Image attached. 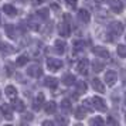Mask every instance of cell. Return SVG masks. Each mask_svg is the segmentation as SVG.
<instances>
[{
    "mask_svg": "<svg viewBox=\"0 0 126 126\" xmlns=\"http://www.w3.org/2000/svg\"><path fill=\"white\" fill-rule=\"evenodd\" d=\"M44 125H52V122H50V120H46V122H44Z\"/></svg>",
    "mask_w": 126,
    "mask_h": 126,
    "instance_id": "obj_35",
    "label": "cell"
},
{
    "mask_svg": "<svg viewBox=\"0 0 126 126\" xmlns=\"http://www.w3.org/2000/svg\"><path fill=\"white\" fill-rule=\"evenodd\" d=\"M61 67H63L61 60H58V58H48L47 60V68L50 71H58Z\"/></svg>",
    "mask_w": 126,
    "mask_h": 126,
    "instance_id": "obj_3",
    "label": "cell"
},
{
    "mask_svg": "<svg viewBox=\"0 0 126 126\" xmlns=\"http://www.w3.org/2000/svg\"><path fill=\"white\" fill-rule=\"evenodd\" d=\"M74 46H75V51H82L85 48V43L84 41H75Z\"/></svg>",
    "mask_w": 126,
    "mask_h": 126,
    "instance_id": "obj_30",
    "label": "cell"
},
{
    "mask_svg": "<svg viewBox=\"0 0 126 126\" xmlns=\"http://www.w3.org/2000/svg\"><path fill=\"white\" fill-rule=\"evenodd\" d=\"M109 6L115 13H120L123 10V4H122L120 0H109Z\"/></svg>",
    "mask_w": 126,
    "mask_h": 126,
    "instance_id": "obj_9",
    "label": "cell"
},
{
    "mask_svg": "<svg viewBox=\"0 0 126 126\" xmlns=\"http://www.w3.org/2000/svg\"><path fill=\"white\" fill-rule=\"evenodd\" d=\"M46 112L47 113H50V115H52V113H55V110H57V103L55 102H52V101H50V102H47L46 103Z\"/></svg>",
    "mask_w": 126,
    "mask_h": 126,
    "instance_id": "obj_18",
    "label": "cell"
},
{
    "mask_svg": "<svg viewBox=\"0 0 126 126\" xmlns=\"http://www.w3.org/2000/svg\"><path fill=\"white\" fill-rule=\"evenodd\" d=\"M78 18H79L84 24L89 23V20H91V13L88 12V10H85V9H81L79 12H78Z\"/></svg>",
    "mask_w": 126,
    "mask_h": 126,
    "instance_id": "obj_8",
    "label": "cell"
},
{
    "mask_svg": "<svg viewBox=\"0 0 126 126\" xmlns=\"http://www.w3.org/2000/svg\"><path fill=\"white\" fill-rule=\"evenodd\" d=\"M63 82L65 85H72V84H75V77L72 74H65L63 77Z\"/></svg>",
    "mask_w": 126,
    "mask_h": 126,
    "instance_id": "obj_20",
    "label": "cell"
},
{
    "mask_svg": "<svg viewBox=\"0 0 126 126\" xmlns=\"http://www.w3.org/2000/svg\"><path fill=\"white\" fill-rule=\"evenodd\" d=\"M77 69H78V72L82 75H86L88 74V69H89V61L86 60V58H82L78 65H77Z\"/></svg>",
    "mask_w": 126,
    "mask_h": 126,
    "instance_id": "obj_6",
    "label": "cell"
},
{
    "mask_svg": "<svg viewBox=\"0 0 126 126\" xmlns=\"http://www.w3.org/2000/svg\"><path fill=\"white\" fill-rule=\"evenodd\" d=\"M44 85L47 86V88H57L58 85V81L57 78H54V77H46V79H44Z\"/></svg>",
    "mask_w": 126,
    "mask_h": 126,
    "instance_id": "obj_13",
    "label": "cell"
},
{
    "mask_svg": "<svg viewBox=\"0 0 126 126\" xmlns=\"http://www.w3.org/2000/svg\"><path fill=\"white\" fill-rule=\"evenodd\" d=\"M27 23H29V27H30V29H34V30H38V29H40V24H38V21H35L33 16L29 18V21H27Z\"/></svg>",
    "mask_w": 126,
    "mask_h": 126,
    "instance_id": "obj_27",
    "label": "cell"
},
{
    "mask_svg": "<svg viewBox=\"0 0 126 126\" xmlns=\"http://www.w3.org/2000/svg\"><path fill=\"white\" fill-rule=\"evenodd\" d=\"M103 79H105V82H106L108 86H112V85H115V82L118 81V74L115 72L113 69H109V71H106Z\"/></svg>",
    "mask_w": 126,
    "mask_h": 126,
    "instance_id": "obj_4",
    "label": "cell"
},
{
    "mask_svg": "<svg viewBox=\"0 0 126 126\" xmlns=\"http://www.w3.org/2000/svg\"><path fill=\"white\" fill-rule=\"evenodd\" d=\"M43 1H44V0H33L31 3H33V4H40V3H43Z\"/></svg>",
    "mask_w": 126,
    "mask_h": 126,
    "instance_id": "obj_34",
    "label": "cell"
},
{
    "mask_svg": "<svg viewBox=\"0 0 126 126\" xmlns=\"http://www.w3.org/2000/svg\"><path fill=\"white\" fill-rule=\"evenodd\" d=\"M6 95H7L9 98H13V99H14V98L17 96V89H16L14 86L9 85V86L6 88Z\"/></svg>",
    "mask_w": 126,
    "mask_h": 126,
    "instance_id": "obj_21",
    "label": "cell"
},
{
    "mask_svg": "<svg viewBox=\"0 0 126 126\" xmlns=\"http://www.w3.org/2000/svg\"><path fill=\"white\" fill-rule=\"evenodd\" d=\"M86 91V84L84 81H79V82H77V92L78 94H84Z\"/></svg>",
    "mask_w": 126,
    "mask_h": 126,
    "instance_id": "obj_28",
    "label": "cell"
},
{
    "mask_svg": "<svg viewBox=\"0 0 126 126\" xmlns=\"http://www.w3.org/2000/svg\"><path fill=\"white\" fill-rule=\"evenodd\" d=\"M92 68H94V71H95V72H101V71L103 69V64L101 63V61L95 60V61L92 63Z\"/></svg>",
    "mask_w": 126,
    "mask_h": 126,
    "instance_id": "obj_26",
    "label": "cell"
},
{
    "mask_svg": "<svg viewBox=\"0 0 126 126\" xmlns=\"http://www.w3.org/2000/svg\"><path fill=\"white\" fill-rule=\"evenodd\" d=\"M12 106L16 109L17 112H23L24 108H26V106H24V102L23 101H20V99H14V101L12 102Z\"/></svg>",
    "mask_w": 126,
    "mask_h": 126,
    "instance_id": "obj_19",
    "label": "cell"
},
{
    "mask_svg": "<svg viewBox=\"0 0 126 126\" xmlns=\"http://www.w3.org/2000/svg\"><path fill=\"white\" fill-rule=\"evenodd\" d=\"M85 113H86V109L84 106H81V108H78L75 110V118L77 119H84L85 118Z\"/></svg>",
    "mask_w": 126,
    "mask_h": 126,
    "instance_id": "obj_24",
    "label": "cell"
},
{
    "mask_svg": "<svg viewBox=\"0 0 126 126\" xmlns=\"http://www.w3.org/2000/svg\"><path fill=\"white\" fill-rule=\"evenodd\" d=\"M89 123L91 125H103V119L102 118H92L89 120Z\"/></svg>",
    "mask_w": 126,
    "mask_h": 126,
    "instance_id": "obj_31",
    "label": "cell"
},
{
    "mask_svg": "<svg viewBox=\"0 0 126 126\" xmlns=\"http://www.w3.org/2000/svg\"><path fill=\"white\" fill-rule=\"evenodd\" d=\"M91 103H92V108L99 110V112H105L106 110V102L103 101L102 98L99 96H94L91 99Z\"/></svg>",
    "mask_w": 126,
    "mask_h": 126,
    "instance_id": "obj_1",
    "label": "cell"
},
{
    "mask_svg": "<svg viewBox=\"0 0 126 126\" xmlns=\"http://www.w3.org/2000/svg\"><path fill=\"white\" fill-rule=\"evenodd\" d=\"M0 110L3 112L4 115V118L6 119H12L13 115H12V105H9V103H3L1 106H0Z\"/></svg>",
    "mask_w": 126,
    "mask_h": 126,
    "instance_id": "obj_10",
    "label": "cell"
},
{
    "mask_svg": "<svg viewBox=\"0 0 126 126\" xmlns=\"http://www.w3.org/2000/svg\"><path fill=\"white\" fill-rule=\"evenodd\" d=\"M26 64H27V57H26V55H21V57L17 58V65H18V67L26 65Z\"/></svg>",
    "mask_w": 126,
    "mask_h": 126,
    "instance_id": "obj_32",
    "label": "cell"
},
{
    "mask_svg": "<svg viewBox=\"0 0 126 126\" xmlns=\"http://www.w3.org/2000/svg\"><path fill=\"white\" fill-rule=\"evenodd\" d=\"M43 105H44V95H43V94H38L37 98L34 99L33 108H34V110H40V109L43 108Z\"/></svg>",
    "mask_w": 126,
    "mask_h": 126,
    "instance_id": "obj_11",
    "label": "cell"
},
{
    "mask_svg": "<svg viewBox=\"0 0 126 126\" xmlns=\"http://www.w3.org/2000/svg\"><path fill=\"white\" fill-rule=\"evenodd\" d=\"M125 119H126V113H125Z\"/></svg>",
    "mask_w": 126,
    "mask_h": 126,
    "instance_id": "obj_37",
    "label": "cell"
},
{
    "mask_svg": "<svg viewBox=\"0 0 126 126\" xmlns=\"http://www.w3.org/2000/svg\"><path fill=\"white\" fill-rule=\"evenodd\" d=\"M109 33L115 37H119L122 33H123V24L119 23V21H113V23L109 24Z\"/></svg>",
    "mask_w": 126,
    "mask_h": 126,
    "instance_id": "obj_2",
    "label": "cell"
},
{
    "mask_svg": "<svg viewBox=\"0 0 126 126\" xmlns=\"http://www.w3.org/2000/svg\"><path fill=\"white\" fill-rule=\"evenodd\" d=\"M3 12L6 13L7 16H16V14H17L16 7L12 6V4H4V6H3Z\"/></svg>",
    "mask_w": 126,
    "mask_h": 126,
    "instance_id": "obj_17",
    "label": "cell"
},
{
    "mask_svg": "<svg viewBox=\"0 0 126 126\" xmlns=\"http://www.w3.org/2000/svg\"><path fill=\"white\" fill-rule=\"evenodd\" d=\"M6 33H7V35H9L10 38H16V29H14V26L7 24L6 26Z\"/></svg>",
    "mask_w": 126,
    "mask_h": 126,
    "instance_id": "obj_23",
    "label": "cell"
},
{
    "mask_svg": "<svg viewBox=\"0 0 126 126\" xmlns=\"http://www.w3.org/2000/svg\"><path fill=\"white\" fill-rule=\"evenodd\" d=\"M48 9H41V10H38V13H37V17L43 18V20H46L47 17H48Z\"/></svg>",
    "mask_w": 126,
    "mask_h": 126,
    "instance_id": "obj_29",
    "label": "cell"
},
{
    "mask_svg": "<svg viewBox=\"0 0 126 126\" xmlns=\"http://www.w3.org/2000/svg\"><path fill=\"white\" fill-rule=\"evenodd\" d=\"M61 110L65 112V113L71 110V102H69L68 99H64L63 102H61Z\"/></svg>",
    "mask_w": 126,
    "mask_h": 126,
    "instance_id": "obj_25",
    "label": "cell"
},
{
    "mask_svg": "<svg viewBox=\"0 0 126 126\" xmlns=\"http://www.w3.org/2000/svg\"><path fill=\"white\" fill-rule=\"evenodd\" d=\"M94 54L99 58H109V51L105 47H94Z\"/></svg>",
    "mask_w": 126,
    "mask_h": 126,
    "instance_id": "obj_7",
    "label": "cell"
},
{
    "mask_svg": "<svg viewBox=\"0 0 126 126\" xmlns=\"http://www.w3.org/2000/svg\"><path fill=\"white\" fill-rule=\"evenodd\" d=\"M92 88H94L96 92H103L105 91V86H103L102 81L98 79V78H94V79H92Z\"/></svg>",
    "mask_w": 126,
    "mask_h": 126,
    "instance_id": "obj_14",
    "label": "cell"
},
{
    "mask_svg": "<svg viewBox=\"0 0 126 126\" xmlns=\"http://www.w3.org/2000/svg\"><path fill=\"white\" fill-rule=\"evenodd\" d=\"M95 1H98V3H103L105 0H95Z\"/></svg>",
    "mask_w": 126,
    "mask_h": 126,
    "instance_id": "obj_36",
    "label": "cell"
},
{
    "mask_svg": "<svg viewBox=\"0 0 126 126\" xmlns=\"http://www.w3.org/2000/svg\"><path fill=\"white\" fill-rule=\"evenodd\" d=\"M116 52L120 58H126V46L125 44H119L116 47Z\"/></svg>",
    "mask_w": 126,
    "mask_h": 126,
    "instance_id": "obj_22",
    "label": "cell"
},
{
    "mask_svg": "<svg viewBox=\"0 0 126 126\" xmlns=\"http://www.w3.org/2000/svg\"><path fill=\"white\" fill-rule=\"evenodd\" d=\"M69 33H71V29H69V24L67 21H63L60 24V35L63 37H68Z\"/></svg>",
    "mask_w": 126,
    "mask_h": 126,
    "instance_id": "obj_12",
    "label": "cell"
},
{
    "mask_svg": "<svg viewBox=\"0 0 126 126\" xmlns=\"http://www.w3.org/2000/svg\"><path fill=\"white\" fill-rule=\"evenodd\" d=\"M65 1H67V4H68L69 7H72V9L77 7V0H65Z\"/></svg>",
    "mask_w": 126,
    "mask_h": 126,
    "instance_id": "obj_33",
    "label": "cell"
},
{
    "mask_svg": "<svg viewBox=\"0 0 126 126\" xmlns=\"http://www.w3.org/2000/svg\"><path fill=\"white\" fill-rule=\"evenodd\" d=\"M65 47H67L65 41H63V40L55 41V51H57L58 54H64V52H65Z\"/></svg>",
    "mask_w": 126,
    "mask_h": 126,
    "instance_id": "obj_16",
    "label": "cell"
},
{
    "mask_svg": "<svg viewBox=\"0 0 126 126\" xmlns=\"http://www.w3.org/2000/svg\"><path fill=\"white\" fill-rule=\"evenodd\" d=\"M0 52H3V54H12V52H14V48H12V46L7 44V43H0Z\"/></svg>",
    "mask_w": 126,
    "mask_h": 126,
    "instance_id": "obj_15",
    "label": "cell"
},
{
    "mask_svg": "<svg viewBox=\"0 0 126 126\" xmlns=\"http://www.w3.org/2000/svg\"><path fill=\"white\" fill-rule=\"evenodd\" d=\"M27 74H29L31 78H38V77L43 74V71H41L40 65H37V64H33V65H30L29 68H27Z\"/></svg>",
    "mask_w": 126,
    "mask_h": 126,
    "instance_id": "obj_5",
    "label": "cell"
}]
</instances>
